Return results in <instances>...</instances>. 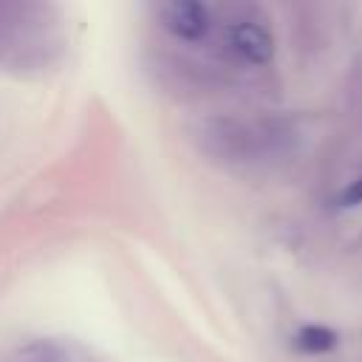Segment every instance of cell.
<instances>
[{"label": "cell", "instance_id": "obj_1", "mask_svg": "<svg viewBox=\"0 0 362 362\" xmlns=\"http://www.w3.org/2000/svg\"><path fill=\"white\" fill-rule=\"evenodd\" d=\"M161 20L178 40H189V42L204 40L209 34V25H212L209 8L198 0H173V3H167L161 8Z\"/></svg>", "mask_w": 362, "mask_h": 362}, {"label": "cell", "instance_id": "obj_2", "mask_svg": "<svg viewBox=\"0 0 362 362\" xmlns=\"http://www.w3.org/2000/svg\"><path fill=\"white\" fill-rule=\"evenodd\" d=\"M229 45L240 59H246L252 65H269L274 57V40H272L269 28H263L260 23H252V20H240L229 28Z\"/></svg>", "mask_w": 362, "mask_h": 362}, {"label": "cell", "instance_id": "obj_3", "mask_svg": "<svg viewBox=\"0 0 362 362\" xmlns=\"http://www.w3.org/2000/svg\"><path fill=\"white\" fill-rule=\"evenodd\" d=\"M294 348L303 354H325L337 348V334L325 325H303L294 334Z\"/></svg>", "mask_w": 362, "mask_h": 362}, {"label": "cell", "instance_id": "obj_4", "mask_svg": "<svg viewBox=\"0 0 362 362\" xmlns=\"http://www.w3.org/2000/svg\"><path fill=\"white\" fill-rule=\"evenodd\" d=\"M20 362H74V348L62 342H34L20 354Z\"/></svg>", "mask_w": 362, "mask_h": 362}, {"label": "cell", "instance_id": "obj_5", "mask_svg": "<svg viewBox=\"0 0 362 362\" xmlns=\"http://www.w3.org/2000/svg\"><path fill=\"white\" fill-rule=\"evenodd\" d=\"M362 204V178L351 181L339 195H337V206H356Z\"/></svg>", "mask_w": 362, "mask_h": 362}]
</instances>
